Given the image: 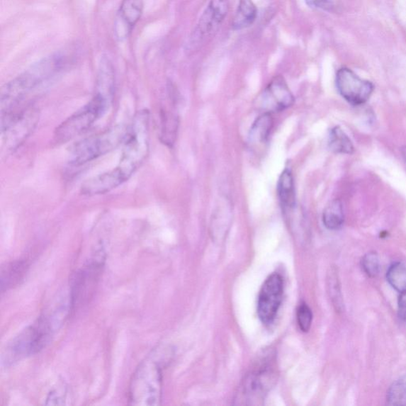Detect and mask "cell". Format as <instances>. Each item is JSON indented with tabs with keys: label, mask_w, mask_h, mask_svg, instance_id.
Segmentation results:
<instances>
[{
	"label": "cell",
	"mask_w": 406,
	"mask_h": 406,
	"mask_svg": "<svg viewBox=\"0 0 406 406\" xmlns=\"http://www.w3.org/2000/svg\"><path fill=\"white\" fill-rule=\"evenodd\" d=\"M69 62L67 52H57L30 66L22 74L4 85L0 92L1 116L26 106L25 101L30 93L50 81L61 72Z\"/></svg>",
	"instance_id": "cell-1"
},
{
	"label": "cell",
	"mask_w": 406,
	"mask_h": 406,
	"mask_svg": "<svg viewBox=\"0 0 406 406\" xmlns=\"http://www.w3.org/2000/svg\"><path fill=\"white\" fill-rule=\"evenodd\" d=\"M70 310L69 304L64 303L50 314L40 317L6 346L3 363L6 366H11L43 350L55 332L61 327Z\"/></svg>",
	"instance_id": "cell-2"
},
{
	"label": "cell",
	"mask_w": 406,
	"mask_h": 406,
	"mask_svg": "<svg viewBox=\"0 0 406 406\" xmlns=\"http://www.w3.org/2000/svg\"><path fill=\"white\" fill-rule=\"evenodd\" d=\"M155 349L139 364L129 387V404L157 406L162 398L163 361L162 351Z\"/></svg>",
	"instance_id": "cell-3"
},
{
	"label": "cell",
	"mask_w": 406,
	"mask_h": 406,
	"mask_svg": "<svg viewBox=\"0 0 406 406\" xmlns=\"http://www.w3.org/2000/svg\"><path fill=\"white\" fill-rule=\"evenodd\" d=\"M150 111H140L134 118L124 142L118 167L128 179L140 168L150 152Z\"/></svg>",
	"instance_id": "cell-4"
},
{
	"label": "cell",
	"mask_w": 406,
	"mask_h": 406,
	"mask_svg": "<svg viewBox=\"0 0 406 406\" xmlns=\"http://www.w3.org/2000/svg\"><path fill=\"white\" fill-rule=\"evenodd\" d=\"M275 359L264 356L252 367L239 385L235 405H261L277 379Z\"/></svg>",
	"instance_id": "cell-5"
},
{
	"label": "cell",
	"mask_w": 406,
	"mask_h": 406,
	"mask_svg": "<svg viewBox=\"0 0 406 406\" xmlns=\"http://www.w3.org/2000/svg\"><path fill=\"white\" fill-rule=\"evenodd\" d=\"M128 132V129L123 125H116L103 134L73 144L69 150L70 164L81 166L115 150L125 142Z\"/></svg>",
	"instance_id": "cell-6"
},
{
	"label": "cell",
	"mask_w": 406,
	"mask_h": 406,
	"mask_svg": "<svg viewBox=\"0 0 406 406\" xmlns=\"http://www.w3.org/2000/svg\"><path fill=\"white\" fill-rule=\"evenodd\" d=\"M112 101L96 93L91 101L65 120L55 130L57 144L69 142L71 140L84 134L108 109Z\"/></svg>",
	"instance_id": "cell-7"
},
{
	"label": "cell",
	"mask_w": 406,
	"mask_h": 406,
	"mask_svg": "<svg viewBox=\"0 0 406 406\" xmlns=\"http://www.w3.org/2000/svg\"><path fill=\"white\" fill-rule=\"evenodd\" d=\"M39 118V109L32 103L1 116L3 144L6 150L14 151L20 147L37 128Z\"/></svg>",
	"instance_id": "cell-8"
},
{
	"label": "cell",
	"mask_w": 406,
	"mask_h": 406,
	"mask_svg": "<svg viewBox=\"0 0 406 406\" xmlns=\"http://www.w3.org/2000/svg\"><path fill=\"white\" fill-rule=\"evenodd\" d=\"M337 89L341 96L351 105L367 103L374 91V85L361 79L349 68L339 69L336 75Z\"/></svg>",
	"instance_id": "cell-9"
},
{
	"label": "cell",
	"mask_w": 406,
	"mask_h": 406,
	"mask_svg": "<svg viewBox=\"0 0 406 406\" xmlns=\"http://www.w3.org/2000/svg\"><path fill=\"white\" fill-rule=\"evenodd\" d=\"M283 295V281L281 275L274 273L266 279L259 292L257 312L264 324H271L281 308Z\"/></svg>",
	"instance_id": "cell-10"
},
{
	"label": "cell",
	"mask_w": 406,
	"mask_h": 406,
	"mask_svg": "<svg viewBox=\"0 0 406 406\" xmlns=\"http://www.w3.org/2000/svg\"><path fill=\"white\" fill-rule=\"evenodd\" d=\"M261 102L267 112L283 111L295 103V97L284 78L278 76L271 79L263 91Z\"/></svg>",
	"instance_id": "cell-11"
},
{
	"label": "cell",
	"mask_w": 406,
	"mask_h": 406,
	"mask_svg": "<svg viewBox=\"0 0 406 406\" xmlns=\"http://www.w3.org/2000/svg\"><path fill=\"white\" fill-rule=\"evenodd\" d=\"M229 0H210L198 23L194 41H202L215 31L228 14Z\"/></svg>",
	"instance_id": "cell-12"
},
{
	"label": "cell",
	"mask_w": 406,
	"mask_h": 406,
	"mask_svg": "<svg viewBox=\"0 0 406 406\" xmlns=\"http://www.w3.org/2000/svg\"><path fill=\"white\" fill-rule=\"evenodd\" d=\"M143 12L142 0H123L115 18L114 30L119 40L128 38L141 18Z\"/></svg>",
	"instance_id": "cell-13"
},
{
	"label": "cell",
	"mask_w": 406,
	"mask_h": 406,
	"mask_svg": "<svg viewBox=\"0 0 406 406\" xmlns=\"http://www.w3.org/2000/svg\"><path fill=\"white\" fill-rule=\"evenodd\" d=\"M128 181L122 170L117 167L86 181L81 186V192L88 196L104 195Z\"/></svg>",
	"instance_id": "cell-14"
},
{
	"label": "cell",
	"mask_w": 406,
	"mask_h": 406,
	"mask_svg": "<svg viewBox=\"0 0 406 406\" xmlns=\"http://www.w3.org/2000/svg\"><path fill=\"white\" fill-rule=\"evenodd\" d=\"M175 104L169 108H164L161 111V141L163 144L172 147L175 144L179 130V116L176 114Z\"/></svg>",
	"instance_id": "cell-15"
},
{
	"label": "cell",
	"mask_w": 406,
	"mask_h": 406,
	"mask_svg": "<svg viewBox=\"0 0 406 406\" xmlns=\"http://www.w3.org/2000/svg\"><path fill=\"white\" fill-rule=\"evenodd\" d=\"M29 265L25 261L6 264L1 269V291H9L21 282L28 272Z\"/></svg>",
	"instance_id": "cell-16"
},
{
	"label": "cell",
	"mask_w": 406,
	"mask_h": 406,
	"mask_svg": "<svg viewBox=\"0 0 406 406\" xmlns=\"http://www.w3.org/2000/svg\"><path fill=\"white\" fill-rule=\"evenodd\" d=\"M277 193L282 206L285 209L294 208L296 203L294 177L290 169H285L279 176Z\"/></svg>",
	"instance_id": "cell-17"
},
{
	"label": "cell",
	"mask_w": 406,
	"mask_h": 406,
	"mask_svg": "<svg viewBox=\"0 0 406 406\" xmlns=\"http://www.w3.org/2000/svg\"><path fill=\"white\" fill-rule=\"evenodd\" d=\"M257 17V9L252 0H239L237 11L232 20V29L242 30L254 23Z\"/></svg>",
	"instance_id": "cell-18"
},
{
	"label": "cell",
	"mask_w": 406,
	"mask_h": 406,
	"mask_svg": "<svg viewBox=\"0 0 406 406\" xmlns=\"http://www.w3.org/2000/svg\"><path fill=\"white\" fill-rule=\"evenodd\" d=\"M273 118L271 113L265 112L259 116L249 131V141L251 145H262L268 141L273 128Z\"/></svg>",
	"instance_id": "cell-19"
},
{
	"label": "cell",
	"mask_w": 406,
	"mask_h": 406,
	"mask_svg": "<svg viewBox=\"0 0 406 406\" xmlns=\"http://www.w3.org/2000/svg\"><path fill=\"white\" fill-rule=\"evenodd\" d=\"M323 223L329 230L341 229L344 222L343 204L339 199H334L326 206L323 212Z\"/></svg>",
	"instance_id": "cell-20"
},
{
	"label": "cell",
	"mask_w": 406,
	"mask_h": 406,
	"mask_svg": "<svg viewBox=\"0 0 406 406\" xmlns=\"http://www.w3.org/2000/svg\"><path fill=\"white\" fill-rule=\"evenodd\" d=\"M231 220V210L227 205L218 206L211 220V234L215 239L224 238L227 232Z\"/></svg>",
	"instance_id": "cell-21"
},
{
	"label": "cell",
	"mask_w": 406,
	"mask_h": 406,
	"mask_svg": "<svg viewBox=\"0 0 406 406\" xmlns=\"http://www.w3.org/2000/svg\"><path fill=\"white\" fill-rule=\"evenodd\" d=\"M329 146L332 152L339 153V154L350 155L355 151L354 145L351 139L339 126H336L331 130Z\"/></svg>",
	"instance_id": "cell-22"
},
{
	"label": "cell",
	"mask_w": 406,
	"mask_h": 406,
	"mask_svg": "<svg viewBox=\"0 0 406 406\" xmlns=\"http://www.w3.org/2000/svg\"><path fill=\"white\" fill-rule=\"evenodd\" d=\"M391 287L399 293L406 292V267L402 264H392L387 273Z\"/></svg>",
	"instance_id": "cell-23"
},
{
	"label": "cell",
	"mask_w": 406,
	"mask_h": 406,
	"mask_svg": "<svg viewBox=\"0 0 406 406\" xmlns=\"http://www.w3.org/2000/svg\"><path fill=\"white\" fill-rule=\"evenodd\" d=\"M389 405H406V375L393 383L388 393Z\"/></svg>",
	"instance_id": "cell-24"
},
{
	"label": "cell",
	"mask_w": 406,
	"mask_h": 406,
	"mask_svg": "<svg viewBox=\"0 0 406 406\" xmlns=\"http://www.w3.org/2000/svg\"><path fill=\"white\" fill-rule=\"evenodd\" d=\"M328 282L329 295L332 303L336 306V309L339 310L342 306V293L341 289H339L337 273L334 269L329 273Z\"/></svg>",
	"instance_id": "cell-25"
},
{
	"label": "cell",
	"mask_w": 406,
	"mask_h": 406,
	"mask_svg": "<svg viewBox=\"0 0 406 406\" xmlns=\"http://www.w3.org/2000/svg\"><path fill=\"white\" fill-rule=\"evenodd\" d=\"M362 268L368 276L376 277L380 270V262L376 252H371L366 254L362 259Z\"/></svg>",
	"instance_id": "cell-26"
},
{
	"label": "cell",
	"mask_w": 406,
	"mask_h": 406,
	"mask_svg": "<svg viewBox=\"0 0 406 406\" xmlns=\"http://www.w3.org/2000/svg\"><path fill=\"white\" fill-rule=\"evenodd\" d=\"M297 320L299 327L303 332H308L312 322V312L308 305L303 303L297 310Z\"/></svg>",
	"instance_id": "cell-27"
},
{
	"label": "cell",
	"mask_w": 406,
	"mask_h": 406,
	"mask_svg": "<svg viewBox=\"0 0 406 406\" xmlns=\"http://www.w3.org/2000/svg\"><path fill=\"white\" fill-rule=\"evenodd\" d=\"M311 9L331 11L334 8L335 0H305Z\"/></svg>",
	"instance_id": "cell-28"
},
{
	"label": "cell",
	"mask_w": 406,
	"mask_h": 406,
	"mask_svg": "<svg viewBox=\"0 0 406 406\" xmlns=\"http://www.w3.org/2000/svg\"><path fill=\"white\" fill-rule=\"evenodd\" d=\"M64 400V395L60 394V390H53L48 395L47 399H46V405H62L63 404L61 401Z\"/></svg>",
	"instance_id": "cell-29"
},
{
	"label": "cell",
	"mask_w": 406,
	"mask_h": 406,
	"mask_svg": "<svg viewBox=\"0 0 406 406\" xmlns=\"http://www.w3.org/2000/svg\"><path fill=\"white\" fill-rule=\"evenodd\" d=\"M399 317L406 321V292L400 293L398 299Z\"/></svg>",
	"instance_id": "cell-30"
},
{
	"label": "cell",
	"mask_w": 406,
	"mask_h": 406,
	"mask_svg": "<svg viewBox=\"0 0 406 406\" xmlns=\"http://www.w3.org/2000/svg\"><path fill=\"white\" fill-rule=\"evenodd\" d=\"M401 152H402V157L404 159V162L406 164V146H403V147L401 150Z\"/></svg>",
	"instance_id": "cell-31"
}]
</instances>
